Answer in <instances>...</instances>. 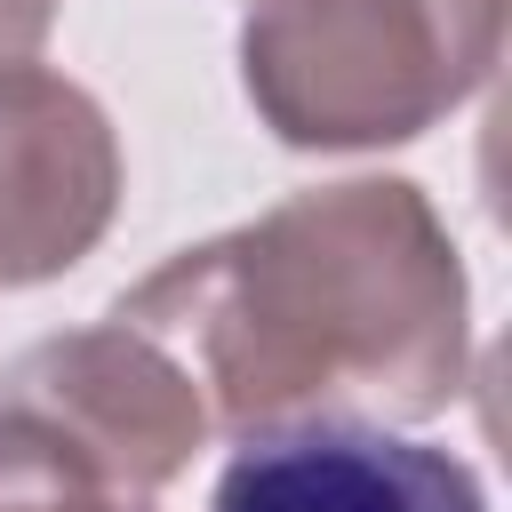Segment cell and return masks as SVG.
Segmentation results:
<instances>
[{"label":"cell","instance_id":"obj_2","mask_svg":"<svg viewBox=\"0 0 512 512\" xmlns=\"http://www.w3.org/2000/svg\"><path fill=\"white\" fill-rule=\"evenodd\" d=\"M504 56V0H256L240 88L288 152H384L440 128Z\"/></svg>","mask_w":512,"mask_h":512},{"label":"cell","instance_id":"obj_6","mask_svg":"<svg viewBox=\"0 0 512 512\" xmlns=\"http://www.w3.org/2000/svg\"><path fill=\"white\" fill-rule=\"evenodd\" d=\"M56 8L64 0H0V72L40 56V40L56 32Z\"/></svg>","mask_w":512,"mask_h":512},{"label":"cell","instance_id":"obj_3","mask_svg":"<svg viewBox=\"0 0 512 512\" xmlns=\"http://www.w3.org/2000/svg\"><path fill=\"white\" fill-rule=\"evenodd\" d=\"M0 400L40 416L48 432H64L80 448V464L128 496L168 488L200 448H208V400L192 384V368L128 328V320H96L72 336H40L32 352L8 360Z\"/></svg>","mask_w":512,"mask_h":512},{"label":"cell","instance_id":"obj_4","mask_svg":"<svg viewBox=\"0 0 512 512\" xmlns=\"http://www.w3.org/2000/svg\"><path fill=\"white\" fill-rule=\"evenodd\" d=\"M120 208V136L104 104L40 64L0 72V288L72 272Z\"/></svg>","mask_w":512,"mask_h":512},{"label":"cell","instance_id":"obj_1","mask_svg":"<svg viewBox=\"0 0 512 512\" xmlns=\"http://www.w3.org/2000/svg\"><path fill=\"white\" fill-rule=\"evenodd\" d=\"M112 320L160 336L232 440L320 416L424 424L472 384V280L408 176L288 192L152 264Z\"/></svg>","mask_w":512,"mask_h":512},{"label":"cell","instance_id":"obj_7","mask_svg":"<svg viewBox=\"0 0 512 512\" xmlns=\"http://www.w3.org/2000/svg\"><path fill=\"white\" fill-rule=\"evenodd\" d=\"M56 512H152V496H128V488H80V496H64Z\"/></svg>","mask_w":512,"mask_h":512},{"label":"cell","instance_id":"obj_5","mask_svg":"<svg viewBox=\"0 0 512 512\" xmlns=\"http://www.w3.org/2000/svg\"><path fill=\"white\" fill-rule=\"evenodd\" d=\"M208 512H488L480 472L456 448L400 440L392 424H280L248 432L216 472Z\"/></svg>","mask_w":512,"mask_h":512}]
</instances>
